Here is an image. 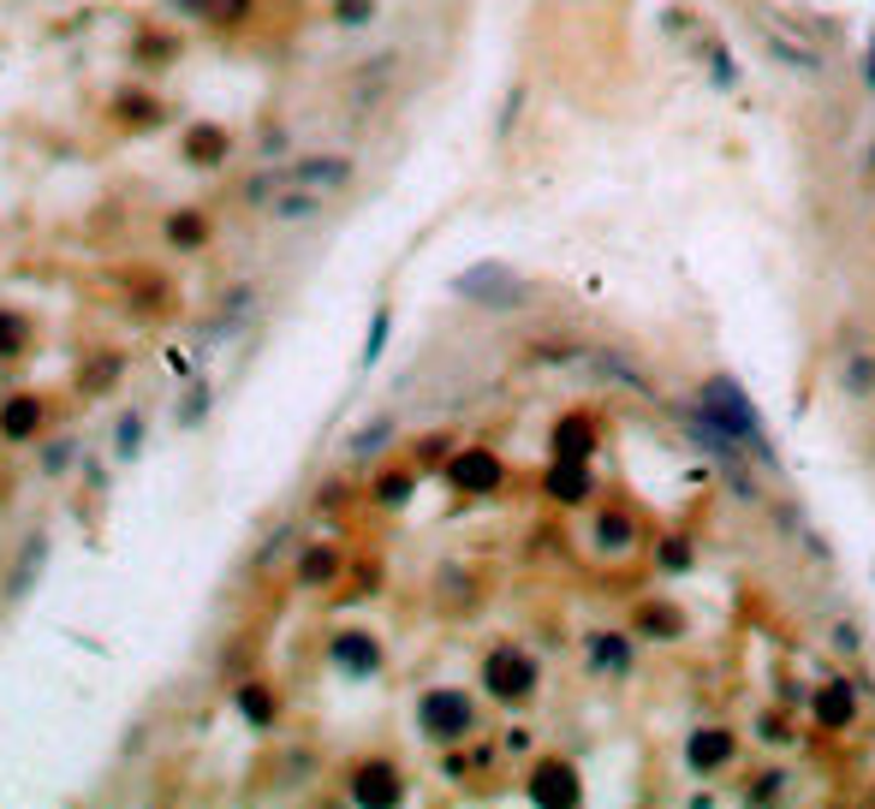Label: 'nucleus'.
<instances>
[{"instance_id":"1","label":"nucleus","mask_w":875,"mask_h":809,"mask_svg":"<svg viewBox=\"0 0 875 809\" xmlns=\"http://www.w3.org/2000/svg\"><path fill=\"white\" fill-rule=\"evenodd\" d=\"M703 416L720 428V435H732V440H744V447H756V452H763V428H756V411L744 404L739 382L715 375V382L703 387ZM763 459H775V452H763Z\"/></svg>"},{"instance_id":"2","label":"nucleus","mask_w":875,"mask_h":809,"mask_svg":"<svg viewBox=\"0 0 875 809\" xmlns=\"http://www.w3.org/2000/svg\"><path fill=\"white\" fill-rule=\"evenodd\" d=\"M483 685H489V697H501V702H525L530 690H537V661H530L525 649H494L483 661Z\"/></svg>"},{"instance_id":"3","label":"nucleus","mask_w":875,"mask_h":809,"mask_svg":"<svg viewBox=\"0 0 875 809\" xmlns=\"http://www.w3.org/2000/svg\"><path fill=\"white\" fill-rule=\"evenodd\" d=\"M417 720H423V732L429 738H441V744H453V738H465L471 732V702H465V690H429L423 702H417Z\"/></svg>"},{"instance_id":"4","label":"nucleus","mask_w":875,"mask_h":809,"mask_svg":"<svg viewBox=\"0 0 875 809\" xmlns=\"http://www.w3.org/2000/svg\"><path fill=\"white\" fill-rule=\"evenodd\" d=\"M459 293L465 298H477V303H489V310H513V303H525V286L513 281L506 269H471V274H459Z\"/></svg>"},{"instance_id":"5","label":"nucleus","mask_w":875,"mask_h":809,"mask_svg":"<svg viewBox=\"0 0 875 809\" xmlns=\"http://www.w3.org/2000/svg\"><path fill=\"white\" fill-rule=\"evenodd\" d=\"M530 798L549 804V809H572L578 804V774L566 762H537V774H530Z\"/></svg>"},{"instance_id":"6","label":"nucleus","mask_w":875,"mask_h":809,"mask_svg":"<svg viewBox=\"0 0 875 809\" xmlns=\"http://www.w3.org/2000/svg\"><path fill=\"white\" fill-rule=\"evenodd\" d=\"M352 798L358 804H399V774H393L387 762H363L358 774H352Z\"/></svg>"},{"instance_id":"7","label":"nucleus","mask_w":875,"mask_h":809,"mask_svg":"<svg viewBox=\"0 0 875 809\" xmlns=\"http://www.w3.org/2000/svg\"><path fill=\"white\" fill-rule=\"evenodd\" d=\"M494 483H501V464H494L483 447H471V452L453 459V488H465V495H489Z\"/></svg>"},{"instance_id":"8","label":"nucleus","mask_w":875,"mask_h":809,"mask_svg":"<svg viewBox=\"0 0 875 809\" xmlns=\"http://www.w3.org/2000/svg\"><path fill=\"white\" fill-rule=\"evenodd\" d=\"M334 667L370 679L375 667H382V649H375V637H363V631H346V637H334Z\"/></svg>"},{"instance_id":"9","label":"nucleus","mask_w":875,"mask_h":809,"mask_svg":"<svg viewBox=\"0 0 875 809\" xmlns=\"http://www.w3.org/2000/svg\"><path fill=\"white\" fill-rule=\"evenodd\" d=\"M685 756H691V768H697V774H715V768H727L732 738H727V732H697V738L685 744Z\"/></svg>"},{"instance_id":"10","label":"nucleus","mask_w":875,"mask_h":809,"mask_svg":"<svg viewBox=\"0 0 875 809\" xmlns=\"http://www.w3.org/2000/svg\"><path fill=\"white\" fill-rule=\"evenodd\" d=\"M549 495L554 500H583L590 495V471H583V459H560L549 471Z\"/></svg>"},{"instance_id":"11","label":"nucleus","mask_w":875,"mask_h":809,"mask_svg":"<svg viewBox=\"0 0 875 809\" xmlns=\"http://www.w3.org/2000/svg\"><path fill=\"white\" fill-rule=\"evenodd\" d=\"M36 423H42V404H36L30 394H24V399H7V411H0V435H7V440L36 435Z\"/></svg>"},{"instance_id":"12","label":"nucleus","mask_w":875,"mask_h":809,"mask_svg":"<svg viewBox=\"0 0 875 809\" xmlns=\"http://www.w3.org/2000/svg\"><path fill=\"white\" fill-rule=\"evenodd\" d=\"M590 363H595V370H602V375H607V382H619V387H638V394H643V399H655V387H650V382H643V375H638V370H631V363H626V358H614V351H595V358H590Z\"/></svg>"},{"instance_id":"13","label":"nucleus","mask_w":875,"mask_h":809,"mask_svg":"<svg viewBox=\"0 0 875 809\" xmlns=\"http://www.w3.org/2000/svg\"><path fill=\"white\" fill-rule=\"evenodd\" d=\"M763 42H768V54H775V60H786L792 72H816V54H810V48H798L786 30H775V24H768V36H763Z\"/></svg>"},{"instance_id":"14","label":"nucleus","mask_w":875,"mask_h":809,"mask_svg":"<svg viewBox=\"0 0 875 809\" xmlns=\"http://www.w3.org/2000/svg\"><path fill=\"white\" fill-rule=\"evenodd\" d=\"M816 720H822V726H846V720H852V690H846V685H828V690L816 697Z\"/></svg>"},{"instance_id":"15","label":"nucleus","mask_w":875,"mask_h":809,"mask_svg":"<svg viewBox=\"0 0 875 809\" xmlns=\"http://www.w3.org/2000/svg\"><path fill=\"white\" fill-rule=\"evenodd\" d=\"M298 179H304V185H346V179H352V167H346L340 155H328V161H304Z\"/></svg>"},{"instance_id":"16","label":"nucleus","mask_w":875,"mask_h":809,"mask_svg":"<svg viewBox=\"0 0 875 809\" xmlns=\"http://www.w3.org/2000/svg\"><path fill=\"white\" fill-rule=\"evenodd\" d=\"M554 452H560V459H583V452H590V423H560V435H554Z\"/></svg>"},{"instance_id":"17","label":"nucleus","mask_w":875,"mask_h":809,"mask_svg":"<svg viewBox=\"0 0 875 809\" xmlns=\"http://www.w3.org/2000/svg\"><path fill=\"white\" fill-rule=\"evenodd\" d=\"M238 708H245L250 726H269V720H274V697H269L262 685H245V690H238Z\"/></svg>"},{"instance_id":"18","label":"nucleus","mask_w":875,"mask_h":809,"mask_svg":"<svg viewBox=\"0 0 875 809\" xmlns=\"http://www.w3.org/2000/svg\"><path fill=\"white\" fill-rule=\"evenodd\" d=\"M185 149H192V161H214V155H226V137L214 132V125H197Z\"/></svg>"},{"instance_id":"19","label":"nucleus","mask_w":875,"mask_h":809,"mask_svg":"<svg viewBox=\"0 0 875 809\" xmlns=\"http://www.w3.org/2000/svg\"><path fill=\"white\" fill-rule=\"evenodd\" d=\"M19 346H24V315L0 310V358H19Z\"/></svg>"},{"instance_id":"20","label":"nucleus","mask_w":875,"mask_h":809,"mask_svg":"<svg viewBox=\"0 0 875 809\" xmlns=\"http://www.w3.org/2000/svg\"><path fill=\"white\" fill-rule=\"evenodd\" d=\"M168 238H173V245H202V221H197V214H173Z\"/></svg>"},{"instance_id":"21","label":"nucleus","mask_w":875,"mask_h":809,"mask_svg":"<svg viewBox=\"0 0 875 809\" xmlns=\"http://www.w3.org/2000/svg\"><path fill=\"white\" fill-rule=\"evenodd\" d=\"M846 387H852V394H870V387H875V363L864 358V351L846 363Z\"/></svg>"},{"instance_id":"22","label":"nucleus","mask_w":875,"mask_h":809,"mask_svg":"<svg viewBox=\"0 0 875 809\" xmlns=\"http://www.w3.org/2000/svg\"><path fill=\"white\" fill-rule=\"evenodd\" d=\"M595 661H602V667H626V637H595Z\"/></svg>"},{"instance_id":"23","label":"nucleus","mask_w":875,"mask_h":809,"mask_svg":"<svg viewBox=\"0 0 875 809\" xmlns=\"http://www.w3.org/2000/svg\"><path fill=\"white\" fill-rule=\"evenodd\" d=\"M626 542H631L626 518H602V548H626Z\"/></svg>"},{"instance_id":"24","label":"nucleus","mask_w":875,"mask_h":809,"mask_svg":"<svg viewBox=\"0 0 875 809\" xmlns=\"http://www.w3.org/2000/svg\"><path fill=\"white\" fill-rule=\"evenodd\" d=\"M137 440H144V423H137V416H125V423H120V459H132Z\"/></svg>"},{"instance_id":"25","label":"nucleus","mask_w":875,"mask_h":809,"mask_svg":"<svg viewBox=\"0 0 875 809\" xmlns=\"http://www.w3.org/2000/svg\"><path fill=\"white\" fill-rule=\"evenodd\" d=\"M274 214H281V221H304V214H316V202L310 197H286V202H274Z\"/></svg>"},{"instance_id":"26","label":"nucleus","mask_w":875,"mask_h":809,"mask_svg":"<svg viewBox=\"0 0 875 809\" xmlns=\"http://www.w3.org/2000/svg\"><path fill=\"white\" fill-rule=\"evenodd\" d=\"M370 18V0H340V24H358Z\"/></svg>"},{"instance_id":"27","label":"nucleus","mask_w":875,"mask_h":809,"mask_svg":"<svg viewBox=\"0 0 875 809\" xmlns=\"http://www.w3.org/2000/svg\"><path fill=\"white\" fill-rule=\"evenodd\" d=\"M405 495H411V483H405V476H387V483H382V500H387V506H399Z\"/></svg>"},{"instance_id":"28","label":"nucleus","mask_w":875,"mask_h":809,"mask_svg":"<svg viewBox=\"0 0 875 809\" xmlns=\"http://www.w3.org/2000/svg\"><path fill=\"white\" fill-rule=\"evenodd\" d=\"M173 7H185V12H202V7H209V0H173Z\"/></svg>"},{"instance_id":"29","label":"nucleus","mask_w":875,"mask_h":809,"mask_svg":"<svg viewBox=\"0 0 875 809\" xmlns=\"http://www.w3.org/2000/svg\"><path fill=\"white\" fill-rule=\"evenodd\" d=\"M870 78H875V42H870Z\"/></svg>"}]
</instances>
